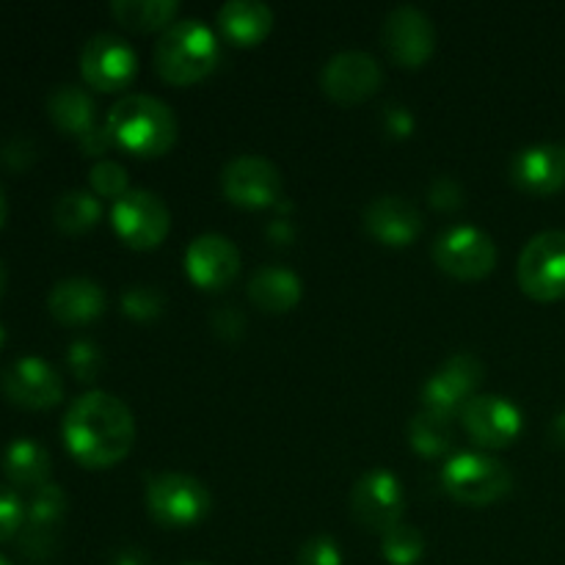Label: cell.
Segmentation results:
<instances>
[{
  "instance_id": "obj_31",
  "label": "cell",
  "mask_w": 565,
  "mask_h": 565,
  "mask_svg": "<svg viewBox=\"0 0 565 565\" xmlns=\"http://www.w3.org/2000/svg\"><path fill=\"white\" fill-rule=\"evenodd\" d=\"M88 182H92L94 196L114 199V202H119L125 193L132 191L125 166H119L116 160H99V163H94L92 171H88Z\"/></svg>"
},
{
  "instance_id": "obj_4",
  "label": "cell",
  "mask_w": 565,
  "mask_h": 565,
  "mask_svg": "<svg viewBox=\"0 0 565 565\" xmlns=\"http://www.w3.org/2000/svg\"><path fill=\"white\" fill-rule=\"evenodd\" d=\"M213 508L207 486L182 472L154 475L147 486V511L160 527L188 530L207 519Z\"/></svg>"
},
{
  "instance_id": "obj_15",
  "label": "cell",
  "mask_w": 565,
  "mask_h": 565,
  "mask_svg": "<svg viewBox=\"0 0 565 565\" xmlns=\"http://www.w3.org/2000/svg\"><path fill=\"white\" fill-rule=\"evenodd\" d=\"M384 83L379 61L362 50H345L337 53L334 58L326 61L320 72V86L326 97H331L340 105H359L373 97Z\"/></svg>"
},
{
  "instance_id": "obj_8",
  "label": "cell",
  "mask_w": 565,
  "mask_h": 565,
  "mask_svg": "<svg viewBox=\"0 0 565 565\" xmlns=\"http://www.w3.org/2000/svg\"><path fill=\"white\" fill-rule=\"evenodd\" d=\"M486 367L472 353H456L423 386V412L436 417L456 419L469 401L478 395Z\"/></svg>"
},
{
  "instance_id": "obj_33",
  "label": "cell",
  "mask_w": 565,
  "mask_h": 565,
  "mask_svg": "<svg viewBox=\"0 0 565 565\" xmlns=\"http://www.w3.org/2000/svg\"><path fill=\"white\" fill-rule=\"evenodd\" d=\"M25 527V502L14 489L0 486V544L14 539Z\"/></svg>"
},
{
  "instance_id": "obj_16",
  "label": "cell",
  "mask_w": 565,
  "mask_h": 565,
  "mask_svg": "<svg viewBox=\"0 0 565 565\" xmlns=\"http://www.w3.org/2000/svg\"><path fill=\"white\" fill-rule=\"evenodd\" d=\"M461 423L469 439L489 450H502L522 434V412L500 395H475L463 406Z\"/></svg>"
},
{
  "instance_id": "obj_12",
  "label": "cell",
  "mask_w": 565,
  "mask_h": 565,
  "mask_svg": "<svg viewBox=\"0 0 565 565\" xmlns=\"http://www.w3.org/2000/svg\"><path fill=\"white\" fill-rule=\"evenodd\" d=\"M0 392L6 401L25 412H47L64 401V381L58 370L39 356H22L0 375Z\"/></svg>"
},
{
  "instance_id": "obj_46",
  "label": "cell",
  "mask_w": 565,
  "mask_h": 565,
  "mask_svg": "<svg viewBox=\"0 0 565 565\" xmlns=\"http://www.w3.org/2000/svg\"><path fill=\"white\" fill-rule=\"evenodd\" d=\"M0 565H11L9 561H6V557H0Z\"/></svg>"
},
{
  "instance_id": "obj_18",
  "label": "cell",
  "mask_w": 565,
  "mask_h": 565,
  "mask_svg": "<svg viewBox=\"0 0 565 565\" xmlns=\"http://www.w3.org/2000/svg\"><path fill=\"white\" fill-rule=\"evenodd\" d=\"M511 180L530 196H552L565 188V143H535L516 152Z\"/></svg>"
},
{
  "instance_id": "obj_22",
  "label": "cell",
  "mask_w": 565,
  "mask_h": 565,
  "mask_svg": "<svg viewBox=\"0 0 565 565\" xmlns=\"http://www.w3.org/2000/svg\"><path fill=\"white\" fill-rule=\"evenodd\" d=\"M218 31L237 47H254L274 31V11L259 0H230L218 9Z\"/></svg>"
},
{
  "instance_id": "obj_34",
  "label": "cell",
  "mask_w": 565,
  "mask_h": 565,
  "mask_svg": "<svg viewBox=\"0 0 565 565\" xmlns=\"http://www.w3.org/2000/svg\"><path fill=\"white\" fill-rule=\"evenodd\" d=\"M298 565H342V552L331 535H315L298 552Z\"/></svg>"
},
{
  "instance_id": "obj_40",
  "label": "cell",
  "mask_w": 565,
  "mask_h": 565,
  "mask_svg": "<svg viewBox=\"0 0 565 565\" xmlns=\"http://www.w3.org/2000/svg\"><path fill=\"white\" fill-rule=\"evenodd\" d=\"M268 237L270 241L276 243V246H287V243L292 241V230H290V221H281V218H276L274 224L268 226Z\"/></svg>"
},
{
  "instance_id": "obj_20",
  "label": "cell",
  "mask_w": 565,
  "mask_h": 565,
  "mask_svg": "<svg viewBox=\"0 0 565 565\" xmlns=\"http://www.w3.org/2000/svg\"><path fill=\"white\" fill-rule=\"evenodd\" d=\"M47 309L61 326H88L105 312V290L86 276L61 279L50 290Z\"/></svg>"
},
{
  "instance_id": "obj_38",
  "label": "cell",
  "mask_w": 565,
  "mask_h": 565,
  "mask_svg": "<svg viewBox=\"0 0 565 565\" xmlns=\"http://www.w3.org/2000/svg\"><path fill=\"white\" fill-rule=\"evenodd\" d=\"M215 329H218L221 337H241L243 329H246V320H243L241 312H235V307L218 309V315L213 318Z\"/></svg>"
},
{
  "instance_id": "obj_45",
  "label": "cell",
  "mask_w": 565,
  "mask_h": 565,
  "mask_svg": "<svg viewBox=\"0 0 565 565\" xmlns=\"http://www.w3.org/2000/svg\"><path fill=\"white\" fill-rule=\"evenodd\" d=\"M3 340H6V334H3V326H0V348H3Z\"/></svg>"
},
{
  "instance_id": "obj_47",
  "label": "cell",
  "mask_w": 565,
  "mask_h": 565,
  "mask_svg": "<svg viewBox=\"0 0 565 565\" xmlns=\"http://www.w3.org/2000/svg\"><path fill=\"white\" fill-rule=\"evenodd\" d=\"M182 565H204V563H182Z\"/></svg>"
},
{
  "instance_id": "obj_1",
  "label": "cell",
  "mask_w": 565,
  "mask_h": 565,
  "mask_svg": "<svg viewBox=\"0 0 565 565\" xmlns=\"http://www.w3.org/2000/svg\"><path fill=\"white\" fill-rule=\"evenodd\" d=\"M61 436L81 467L110 469L125 461L136 441L132 412L108 392H86L64 414Z\"/></svg>"
},
{
  "instance_id": "obj_7",
  "label": "cell",
  "mask_w": 565,
  "mask_h": 565,
  "mask_svg": "<svg viewBox=\"0 0 565 565\" xmlns=\"http://www.w3.org/2000/svg\"><path fill=\"white\" fill-rule=\"evenodd\" d=\"M351 513L364 530L386 535L403 524L406 513V494L397 475L390 469H373L364 472L351 489Z\"/></svg>"
},
{
  "instance_id": "obj_9",
  "label": "cell",
  "mask_w": 565,
  "mask_h": 565,
  "mask_svg": "<svg viewBox=\"0 0 565 565\" xmlns=\"http://www.w3.org/2000/svg\"><path fill=\"white\" fill-rule=\"evenodd\" d=\"M434 259L452 279L478 281L494 270L497 246L489 232L478 230V226H450L436 237Z\"/></svg>"
},
{
  "instance_id": "obj_36",
  "label": "cell",
  "mask_w": 565,
  "mask_h": 565,
  "mask_svg": "<svg viewBox=\"0 0 565 565\" xmlns=\"http://www.w3.org/2000/svg\"><path fill=\"white\" fill-rule=\"evenodd\" d=\"M384 130L395 138H408L414 132V114L401 103L384 108Z\"/></svg>"
},
{
  "instance_id": "obj_21",
  "label": "cell",
  "mask_w": 565,
  "mask_h": 565,
  "mask_svg": "<svg viewBox=\"0 0 565 565\" xmlns=\"http://www.w3.org/2000/svg\"><path fill=\"white\" fill-rule=\"evenodd\" d=\"M66 513V494L61 486L47 483L42 489L31 491L25 500V527L22 533V550L28 555H39V552H50L53 546V533L61 524Z\"/></svg>"
},
{
  "instance_id": "obj_2",
  "label": "cell",
  "mask_w": 565,
  "mask_h": 565,
  "mask_svg": "<svg viewBox=\"0 0 565 565\" xmlns=\"http://www.w3.org/2000/svg\"><path fill=\"white\" fill-rule=\"evenodd\" d=\"M108 136L116 147L138 158H160L177 141V116L163 99L149 94L121 97L108 110Z\"/></svg>"
},
{
  "instance_id": "obj_42",
  "label": "cell",
  "mask_w": 565,
  "mask_h": 565,
  "mask_svg": "<svg viewBox=\"0 0 565 565\" xmlns=\"http://www.w3.org/2000/svg\"><path fill=\"white\" fill-rule=\"evenodd\" d=\"M550 434H552V441H555V445L565 447V412H561L555 419H552Z\"/></svg>"
},
{
  "instance_id": "obj_27",
  "label": "cell",
  "mask_w": 565,
  "mask_h": 565,
  "mask_svg": "<svg viewBox=\"0 0 565 565\" xmlns=\"http://www.w3.org/2000/svg\"><path fill=\"white\" fill-rule=\"evenodd\" d=\"M103 218V204L88 191H66L61 193L53 207V221L66 235H83L94 230Z\"/></svg>"
},
{
  "instance_id": "obj_39",
  "label": "cell",
  "mask_w": 565,
  "mask_h": 565,
  "mask_svg": "<svg viewBox=\"0 0 565 565\" xmlns=\"http://www.w3.org/2000/svg\"><path fill=\"white\" fill-rule=\"evenodd\" d=\"M110 143L114 141L108 136V127H94L86 138H81V149L86 154H103Z\"/></svg>"
},
{
  "instance_id": "obj_10",
  "label": "cell",
  "mask_w": 565,
  "mask_h": 565,
  "mask_svg": "<svg viewBox=\"0 0 565 565\" xmlns=\"http://www.w3.org/2000/svg\"><path fill=\"white\" fill-rule=\"evenodd\" d=\"M110 221H114L116 235L138 252L158 248L171 230V213L163 199L141 188H132L119 202H114Z\"/></svg>"
},
{
  "instance_id": "obj_30",
  "label": "cell",
  "mask_w": 565,
  "mask_h": 565,
  "mask_svg": "<svg viewBox=\"0 0 565 565\" xmlns=\"http://www.w3.org/2000/svg\"><path fill=\"white\" fill-rule=\"evenodd\" d=\"M121 309H125L127 318L138 320V323H147V320H154L163 315L166 296L158 290V287H149V285L127 287L125 296H121Z\"/></svg>"
},
{
  "instance_id": "obj_17",
  "label": "cell",
  "mask_w": 565,
  "mask_h": 565,
  "mask_svg": "<svg viewBox=\"0 0 565 565\" xmlns=\"http://www.w3.org/2000/svg\"><path fill=\"white\" fill-rule=\"evenodd\" d=\"M188 279L202 290H224L241 274V252L218 232L199 235L185 252Z\"/></svg>"
},
{
  "instance_id": "obj_41",
  "label": "cell",
  "mask_w": 565,
  "mask_h": 565,
  "mask_svg": "<svg viewBox=\"0 0 565 565\" xmlns=\"http://www.w3.org/2000/svg\"><path fill=\"white\" fill-rule=\"evenodd\" d=\"M110 565H149V561L141 550H121L116 552V557L110 561Z\"/></svg>"
},
{
  "instance_id": "obj_14",
  "label": "cell",
  "mask_w": 565,
  "mask_h": 565,
  "mask_svg": "<svg viewBox=\"0 0 565 565\" xmlns=\"http://www.w3.org/2000/svg\"><path fill=\"white\" fill-rule=\"evenodd\" d=\"M384 47L395 64L406 70L428 64L436 50V28L417 6H397L384 20Z\"/></svg>"
},
{
  "instance_id": "obj_28",
  "label": "cell",
  "mask_w": 565,
  "mask_h": 565,
  "mask_svg": "<svg viewBox=\"0 0 565 565\" xmlns=\"http://www.w3.org/2000/svg\"><path fill=\"white\" fill-rule=\"evenodd\" d=\"M408 441L412 450L423 458H439L452 447V423L436 414L419 412L408 425Z\"/></svg>"
},
{
  "instance_id": "obj_25",
  "label": "cell",
  "mask_w": 565,
  "mask_h": 565,
  "mask_svg": "<svg viewBox=\"0 0 565 565\" xmlns=\"http://www.w3.org/2000/svg\"><path fill=\"white\" fill-rule=\"evenodd\" d=\"M301 296V279H298L290 268H279V265L259 268L257 274L252 276V281H248V298H252V303L270 315H281L296 309Z\"/></svg>"
},
{
  "instance_id": "obj_13",
  "label": "cell",
  "mask_w": 565,
  "mask_h": 565,
  "mask_svg": "<svg viewBox=\"0 0 565 565\" xmlns=\"http://www.w3.org/2000/svg\"><path fill=\"white\" fill-rule=\"evenodd\" d=\"M136 50L114 33H97L81 50V75L97 92H121L136 81Z\"/></svg>"
},
{
  "instance_id": "obj_32",
  "label": "cell",
  "mask_w": 565,
  "mask_h": 565,
  "mask_svg": "<svg viewBox=\"0 0 565 565\" xmlns=\"http://www.w3.org/2000/svg\"><path fill=\"white\" fill-rule=\"evenodd\" d=\"M66 364H70L72 375L77 381L88 384V381L99 379V373L105 367V356L92 340H75L70 345V351H66Z\"/></svg>"
},
{
  "instance_id": "obj_19",
  "label": "cell",
  "mask_w": 565,
  "mask_h": 565,
  "mask_svg": "<svg viewBox=\"0 0 565 565\" xmlns=\"http://www.w3.org/2000/svg\"><path fill=\"white\" fill-rule=\"evenodd\" d=\"M364 230L384 246L403 248L423 232V213L403 196H379L364 210Z\"/></svg>"
},
{
  "instance_id": "obj_11",
  "label": "cell",
  "mask_w": 565,
  "mask_h": 565,
  "mask_svg": "<svg viewBox=\"0 0 565 565\" xmlns=\"http://www.w3.org/2000/svg\"><path fill=\"white\" fill-rule=\"evenodd\" d=\"M221 191L235 207L263 210L276 207L285 191L281 171L259 154H241L221 171Z\"/></svg>"
},
{
  "instance_id": "obj_26",
  "label": "cell",
  "mask_w": 565,
  "mask_h": 565,
  "mask_svg": "<svg viewBox=\"0 0 565 565\" xmlns=\"http://www.w3.org/2000/svg\"><path fill=\"white\" fill-rule=\"evenodd\" d=\"M177 11H180V3L174 0H116L110 3V14L116 17V22L138 33L160 31V28L166 31L174 25Z\"/></svg>"
},
{
  "instance_id": "obj_44",
  "label": "cell",
  "mask_w": 565,
  "mask_h": 565,
  "mask_svg": "<svg viewBox=\"0 0 565 565\" xmlns=\"http://www.w3.org/2000/svg\"><path fill=\"white\" fill-rule=\"evenodd\" d=\"M3 290H6V265L0 263V296H3Z\"/></svg>"
},
{
  "instance_id": "obj_6",
  "label": "cell",
  "mask_w": 565,
  "mask_h": 565,
  "mask_svg": "<svg viewBox=\"0 0 565 565\" xmlns=\"http://www.w3.org/2000/svg\"><path fill=\"white\" fill-rule=\"evenodd\" d=\"M519 287L533 301L550 303L565 298V232L550 230L530 237L519 254Z\"/></svg>"
},
{
  "instance_id": "obj_43",
  "label": "cell",
  "mask_w": 565,
  "mask_h": 565,
  "mask_svg": "<svg viewBox=\"0 0 565 565\" xmlns=\"http://www.w3.org/2000/svg\"><path fill=\"white\" fill-rule=\"evenodd\" d=\"M6 218H9V202H6V193L0 188V230L6 226Z\"/></svg>"
},
{
  "instance_id": "obj_3",
  "label": "cell",
  "mask_w": 565,
  "mask_h": 565,
  "mask_svg": "<svg viewBox=\"0 0 565 565\" xmlns=\"http://www.w3.org/2000/svg\"><path fill=\"white\" fill-rule=\"evenodd\" d=\"M221 61L218 36L202 20H180L160 33L154 70L171 86H193L215 72Z\"/></svg>"
},
{
  "instance_id": "obj_37",
  "label": "cell",
  "mask_w": 565,
  "mask_h": 565,
  "mask_svg": "<svg viewBox=\"0 0 565 565\" xmlns=\"http://www.w3.org/2000/svg\"><path fill=\"white\" fill-rule=\"evenodd\" d=\"M33 158H36V154H33V143H28L25 138H14L11 143H6L3 163L9 166V169L14 171L28 169V166L33 163Z\"/></svg>"
},
{
  "instance_id": "obj_5",
  "label": "cell",
  "mask_w": 565,
  "mask_h": 565,
  "mask_svg": "<svg viewBox=\"0 0 565 565\" xmlns=\"http://www.w3.org/2000/svg\"><path fill=\"white\" fill-rule=\"evenodd\" d=\"M441 489L463 505L483 508L502 500L513 489V475L486 452H461L441 467Z\"/></svg>"
},
{
  "instance_id": "obj_24",
  "label": "cell",
  "mask_w": 565,
  "mask_h": 565,
  "mask_svg": "<svg viewBox=\"0 0 565 565\" xmlns=\"http://www.w3.org/2000/svg\"><path fill=\"white\" fill-rule=\"evenodd\" d=\"M47 116L55 125V130H61L64 136L72 138H86L88 132L97 127L94 116V99L86 88L75 86V83H64V86H55L47 97Z\"/></svg>"
},
{
  "instance_id": "obj_35",
  "label": "cell",
  "mask_w": 565,
  "mask_h": 565,
  "mask_svg": "<svg viewBox=\"0 0 565 565\" xmlns=\"http://www.w3.org/2000/svg\"><path fill=\"white\" fill-rule=\"evenodd\" d=\"M430 204L441 210H458L463 204V191L452 177H439L430 188Z\"/></svg>"
},
{
  "instance_id": "obj_23",
  "label": "cell",
  "mask_w": 565,
  "mask_h": 565,
  "mask_svg": "<svg viewBox=\"0 0 565 565\" xmlns=\"http://www.w3.org/2000/svg\"><path fill=\"white\" fill-rule=\"evenodd\" d=\"M3 475L14 491H36L50 483L53 461L47 447L36 439H14L3 450Z\"/></svg>"
},
{
  "instance_id": "obj_29",
  "label": "cell",
  "mask_w": 565,
  "mask_h": 565,
  "mask_svg": "<svg viewBox=\"0 0 565 565\" xmlns=\"http://www.w3.org/2000/svg\"><path fill=\"white\" fill-rule=\"evenodd\" d=\"M381 550H384V561L390 565H417L423 561L425 539L417 527L397 524L395 530L384 535Z\"/></svg>"
}]
</instances>
